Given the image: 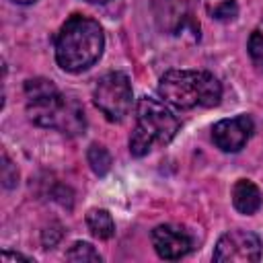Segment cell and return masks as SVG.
<instances>
[{
  "mask_svg": "<svg viewBox=\"0 0 263 263\" xmlns=\"http://www.w3.org/2000/svg\"><path fill=\"white\" fill-rule=\"evenodd\" d=\"M12 2H14V4H23V6H25V4H33L35 0H12Z\"/></svg>",
  "mask_w": 263,
  "mask_h": 263,
  "instance_id": "ac0fdd59",
  "label": "cell"
},
{
  "mask_svg": "<svg viewBox=\"0 0 263 263\" xmlns=\"http://www.w3.org/2000/svg\"><path fill=\"white\" fill-rule=\"evenodd\" d=\"M86 2H97V4H103V2H109V0H86Z\"/></svg>",
  "mask_w": 263,
  "mask_h": 263,
  "instance_id": "d6986e66",
  "label": "cell"
},
{
  "mask_svg": "<svg viewBox=\"0 0 263 263\" xmlns=\"http://www.w3.org/2000/svg\"><path fill=\"white\" fill-rule=\"evenodd\" d=\"M86 160H88L92 173L99 175V177H105V175L109 173V168H111V154H109V150H107L105 146H101V144H90V146H88Z\"/></svg>",
  "mask_w": 263,
  "mask_h": 263,
  "instance_id": "8fae6325",
  "label": "cell"
},
{
  "mask_svg": "<svg viewBox=\"0 0 263 263\" xmlns=\"http://www.w3.org/2000/svg\"><path fill=\"white\" fill-rule=\"evenodd\" d=\"M247 47H249V55H251L253 64L263 72V21L253 29Z\"/></svg>",
  "mask_w": 263,
  "mask_h": 263,
  "instance_id": "5bb4252c",
  "label": "cell"
},
{
  "mask_svg": "<svg viewBox=\"0 0 263 263\" xmlns=\"http://www.w3.org/2000/svg\"><path fill=\"white\" fill-rule=\"evenodd\" d=\"M16 183H18V171H16V166L10 162L8 154L2 152V185H4L6 189H12V187H16Z\"/></svg>",
  "mask_w": 263,
  "mask_h": 263,
  "instance_id": "9a60e30c",
  "label": "cell"
},
{
  "mask_svg": "<svg viewBox=\"0 0 263 263\" xmlns=\"http://www.w3.org/2000/svg\"><path fill=\"white\" fill-rule=\"evenodd\" d=\"M132 82L123 72H107L103 74L92 90L95 107L113 123L123 121L132 111Z\"/></svg>",
  "mask_w": 263,
  "mask_h": 263,
  "instance_id": "5b68a950",
  "label": "cell"
},
{
  "mask_svg": "<svg viewBox=\"0 0 263 263\" xmlns=\"http://www.w3.org/2000/svg\"><path fill=\"white\" fill-rule=\"evenodd\" d=\"M150 238H152V245H154V251L158 253V257L168 259V261L181 259L193 249L191 234L183 226H177V224H160V226H156L152 230Z\"/></svg>",
  "mask_w": 263,
  "mask_h": 263,
  "instance_id": "52a82bcc",
  "label": "cell"
},
{
  "mask_svg": "<svg viewBox=\"0 0 263 263\" xmlns=\"http://www.w3.org/2000/svg\"><path fill=\"white\" fill-rule=\"evenodd\" d=\"M86 226L97 238H103V240H107L115 234V222H113L111 214L101 208H95L86 214Z\"/></svg>",
  "mask_w": 263,
  "mask_h": 263,
  "instance_id": "30bf717a",
  "label": "cell"
},
{
  "mask_svg": "<svg viewBox=\"0 0 263 263\" xmlns=\"http://www.w3.org/2000/svg\"><path fill=\"white\" fill-rule=\"evenodd\" d=\"M158 95L177 109H212L222 101V84L208 70H168L160 76Z\"/></svg>",
  "mask_w": 263,
  "mask_h": 263,
  "instance_id": "3957f363",
  "label": "cell"
},
{
  "mask_svg": "<svg viewBox=\"0 0 263 263\" xmlns=\"http://www.w3.org/2000/svg\"><path fill=\"white\" fill-rule=\"evenodd\" d=\"M212 259L218 263H255L261 259V240L249 230H230L218 238Z\"/></svg>",
  "mask_w": 263,
  "mask_h": 263,
  "instance_id": "8992f818",
  "label": "cell"
},
{
  "mask_svg": "<svg viewBox=\"0 0 263 263\" xmlns=\"http://www.w3.org/2000/svg\"><path fill=\"white\" fill-rule=\"evenodd\" d=\"M253 119L249 115H236L222 119L212 127V140L222 152H238L253 136Z\"/></svg>",
  "mask_w": 263,
  "mask_h": 263,
  "instance_id": "ba28073f",
  "label": "cell"
},
{
  "mask_svg": "<svg viewBox=\"0 0 263 263\" xmlns=\"http://www.w3.org/2000/svg\"><path fill=\"white\" fill-rule=\"evenodd\" d=\"M263 203V195L259 191V187L249 181V179H238L234 185H232V205L245 214V216H251L255 214Z\"/></svg>",
  "mask_w": 263,
  "mask_h": 263,
  "instance_id": "9c48e42d",
  "label": "cell"
},
{
  "mask_svg": "<svg viewBox=\"0 0 263 263\" xmlns=\"http://www.w3.org/2000/svg\"><path fill=\"white\" fill-rule=\"evenodd\" d=\"M62 238V226L60 224H51L49 228H45L43 230V234H41V242H43V247L45 249H49V247H53V245H58V240Z\"/></svg>",
  "mask_w": 263,
  "mask_h": 263,
  "instance_id": "2e32d148",
  "label": "cell"
},
{
  "mask_svg": "<svg viewBox=\"0 0 263 263\" xmlns=\"http://www.w3.org/2000/svg\"><path fill=\"white\" fill-rule=\"evenodd\" d=\"M66 259L68 261H76V263H86V261H92V263H99L101 261V255L95 251V247L90 242H74L68 253H66Z\"/></svg>",
  "mask_w": 263,
  "mask_h": 263,
  "instance_id": "4fadbf2b",
  "label": "cell"
},
{
  "mask_svg": "<svg viewBox=\"0 0 263 263\" xmlns=\"http://www.w3.org/2000/svg\"><path fill=\"white\" fill-rule=\"evenodd\" d=\"M205 10L216 21H232L238 14L236 0H205Z\"/></svg>",
  "mask_w": 263,
  "mask_h": 263,
  "instance_id": "7c38bea8",
  "label": "cell"
},
{
  "mask_svg": "<svg viewBox=\"0 0 263 263\" xmlns=\"http://www.w3.org/2000/svg\"><path fill=\"white\" fill-rule=\"evenodd\" d=\"M12 261H33L31 257H25L21 253H10V251H4L2 253V263H12Z\"/></svg>",
  "mask_w": 263,
  "mask_h": 263,
  "instance_id": "e0dca14e",
  "label": "cell"
},
{
  "mask_svg": "<svg viewBox=\"0 0 263 263\" xmlns=\"http://www.w3.org/2000/svg\"><path fill=\"white\" fill-rule=\"evenodd\" d=\"M179 117L158 99L142 97L136 105V125L129 136V152L140 158L154 146H166L179 132Z\"/></svg>",
  "mask_w": 263,
  "mask_h": 263,
  "instance_id": "277c9868",
  "label": "cell"
},
{
  "mask_svg": "<svg viewBox=\"0 0 263 263\" xmlns=\"http://www.w3.org/2000/svg\"><path fill=\"white\" fill-rule=\"evenodd\" d=\"M105 49V33L99 21L72 14L55 37V62L64 72H84L99 62Z\"/></svg>",
  "mask_w": 263,
  "mask_h": 263,
  "instance_id": "7a4b0ae2",
  "label": "cell"
},
{
  "mask_svg": "<svg viewBox=\"0 0 263 263\" xmlns=\"http://www.w3.org/2000/svg\"><path fill=\"white\" fill-rule=\"evenodd\" d=\"M27 115L41 127L58 129L66 136H78L86 129V119L80 103L60 92V88L47 78H29L25 82Z\"/></svg>",
  "mask_w": 263,
  "mask_h": 263,
  "instance_id": "6da1fadb",
  "label": "cell"
}]
</instances>
